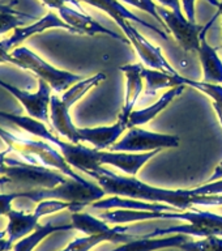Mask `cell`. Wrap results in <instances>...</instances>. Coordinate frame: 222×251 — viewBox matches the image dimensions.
<instances>
[{"instance_id": "6da1fadb", "label": "cell", "mask_w": 222, "mask_h": 251, "mask_svg": "<svg viewBox=\"0 0 222 251\" xmlns=\"http://www.w3.org/2000/svg\"><path fill=\"white\" fill-rule=\"evenodd\" d=\"M90 176L96 178L98 184L105 190L106 195L124 196L132 199L144 200L150 203L169 204L178 208L179 211L192 209L195 207L191 190H165L149 186V184L136 179V178H127V176H118L117 173L109 169L99 168L93 172Z\"/></svg>"}, {"instance_id": "7a4b0ae2", "label": "cell", "mask_w": 222, "mask_h": 251, "mask_svg": "<svg viewBox=\"0 0 222 251\" xmlns=\"http://www.w3.org/2000/svg\"><path fill=\"white\" fill-rule=\"evenodd\" d=\"M0 118L11 122L13 125L19 126L20 128L33 136H37L42 140L56 147L59 152L62 153L64 160L74 169L81 170L85 174L90 176L92 173L101 168V160H99V151L96 148H88L85 145L74 144L71 141H64L60 136H56L47 128L46 123L30 117V115H16V114L0 111Z\"/></svg>"}, {"instance_id": "3957f363", "label": "cell", "mask_w": 222, "mask_h": 251, "mask_svg": "<svg viewBox=\"0 0 222 251\" xmlns=\"http://www.w3.org/2000/svg\"><path fill=\"white\" fill-rule=\"evenodd\" d=\"M0 139L7 144L11 152L17 153L27 164L54 169L78 182L86 180L85 178H82L74 172V168L64 160L62 153L49 141L42 140V139L33 140L30 137L23 136V135H15L1 126H0Z\"/></svg>"}, {"instance_id": "277c9868", "label": "cell", "mask_w": 222, "mask_h": 251, "mask_svg": "<svg viewBox=\"0 0 222 251\" xmlns=\"http://www.w3.org/2000/svg\"><path fill=\"white\" fill-rule=\"evenodd\" d=\"M20 198H25L31 201L39 203L41 200L58 199L68 203H82L85 205L103 199L105 190L99 184L92 183L89 180L78 182L72 178H67L66 182L51 188H33L26 191H19Z\"/></svg>"}, {"instance_id": "5b68a950", "label": "cell", "mask_w": 222, "mask_h": 251, "mask_svg": "<svg viewBox=\"0 0 222 251\" xmlns=\"http://www.w3.org/2000/svg\"><path fill=\"white\" fill-rule=\"evenodd\" d=\"M9 54L12 56L11 64H15L23 70L31 71L35 76H38V78L46 81L55 93H64L74 84L82 80L81 76L51 66L50 63L43 60L41 56L25 46L16 47Z\"/></svg>"}, {"instance_id": "8992f818", "label": "cell", "mask_w": 222, "mask_h": 251, "mask_svg": "<svg viewBox=\"0 0 222 251\" xmlns=\"http://www.w3.org/2000/svg\"><path fill=\"white\" fill-rule=\"evenodd\" d=\"M179 143V136L176 135L150 132L139 127H131L128 132L110 149L113 152L144 153L165 148H176Z\"/></svg>"}, {"instance_id": "52a82bcc", "label": "cell", "mask_w": 222, "mask_h": 251, "mask_svg": "<svg viewBox=\"0 0 222 251\" xmlns=\"http://www.w3.org/2000/svg\"><path fill=\"white\" fill-rule=\"evenodd\" d=\"M117 24L121 26L129 43L135 47V50L144 64H147L152 70L164 71V72H169L173 75L178 74L175 68L168 62V59L165 58L160 47L154 46L153 43L149 42L140 31L136 30V27L132 26L131 21L125 19H119L117 20Z\"/></svg>"}, {"instance_id": "ba28073f", "label": "cell", "mask_w": 222, "mask_h": 251, "mask_svg": "<svg viewBox=\"0 0 222 251\" xmlns=\"http://www.w3.org/2000/svg\"><path fill=\"white\" fill-rule=\"evenodd\" d=\"M38 90L35 93H29L26 90H23L17 86L8 84L0 78V86L16 97L20 103L26 110V113L30 117L43 122V123H51L50 122V102L52 96V88L46 81L39 78Z\"/></svg>"}, {"instance_id": "9c48e42d", "label": "cell", "mask_w": 222, "mask_h": 251, "mask_svg": "<svg viewBox=\"0 0 222 251\" xmlns=\"http://www.w3.org/2000/svg\"><path fill=\"white\" fill-rule=\"evenodd\" d=\"M157 12L168 26L169 33H172L179 45L186 51H197L200 49V34L204 26L191 23L186 16L178 15L172 9L169 11L164 5H157Z\"/></svg>"}, {"instance_id": "30bf717a", "label": "cell", "mask_w": 222, "mask_h": 251, "mask_svg": "<svg viewBox=\"0 0 222 251\" xmlns=\"http://www.w3.org/2000/svg\"><path fill=\"white\" fill-rule=\"evenodd\" d=\"M54 27H59V29H66V30L71 31V33H76L74 27L70 26L68 24L63 21L58 15H55L54 12H49L45 17L39 20H35V23L27 26H20L16 27L11 37H8L7 39L0 41L1 47H3L4 52L9 54L13 49L20 46V43H23L25 39L30 38L33 35L42 33V31L47 30V29H54Z\"/></svg>"}, {"instance_id": "8fae6325", "label": "cell", "mask_w": 222, "mask_h": 251, "mask_svg": "<svg viewBox=\"0 0 222 251\" xmlns=\"http://www.w3.org/2000/svg\"><path fill=\"white\" fill-rule=\"evenodd\" d=\"M59 12L60 19L66 24H68L70 26H72L76 30V33L80 34H88V35H96V34H107L113 38L118 39L123 43H129L128 39H125L124 37H122L121 34H118L117 31H113L107 29V27L102 26L101 24L96 21L93 17H90L89 15H86L85 12L78 11L74 8L68 7L67 4H62L60 7L56 9Z\"/></svg>"}, {"instance_id": "7c38bea8", "label": "cell", "mask_w": 222, "mask_h": 251, "mask_svg": "<svg viewBox=\"0 0 222 251\" xmlns=\"http://www.w3.org/2000/svg\"><path fill=\"white\" fill-rule=\"evenodd\" d=\"M143 64H127L122 66L121 71L125 75V97L124 105L119 115V119L123 122H128L129 115L135 110L137 100L140 97L141 92L144 90V77H143Z\"/></svg>"}, {"instance_id": "4fadbf2b", "label": "cell", "mask_w": 222, "mask_h": 251, "mask_svg": "<svg viewBox=\"0 0 222 251\" xmlns=\"http://www.w3.org/2000/svg\"><path fill=\"white\" fill-rule=\"evenodd\" d=\"M219 16L220 12L213 17L211 23H208L204 26L203 30H201V34H200V49L197 50V52H199L201 66H203L204 81L222 85V60L219 56L217 50L213 49L207 41L208 29L213 25V21Z\"/></svg>"}, {"instance_id": "5bb4252c", "label": "cell", "mask_w": 222, "mask_h": 251, "mask_svg": "<svg viewBox=\"0 0 222 251\" xmlns=\"http://www.w3.org/2000/svg\"><path fill=\"white\" fill-rule=\"evenodd\" d=\"M158 152L160 151L144 153L99 151V160H101L102 165H111V166L121 169L125 174L136 176L137 172Z\"/></svg>"}, {"instance_id": "9a60e30c", "label": "cell", "mask_w": 222, "mask_h": 251, "mask_svg": "<svg viewBox=\"0 0 222 251\" xmlns=\"http://www.w3.org/2000/svg\"><path fill=\"white\" fill-rule=\"evenodd\" d=\"M128 126L121 119L115 125L109 127H96V128H77L81 143H89L98 151L111 148L118 139L127 131Z\"/></svg>"}, {"instance_id": "2e32d148", "label": "cell", "mask_w": 222, "mask_h": 251, "mask_svg": "<svg viewBox=\"0 0 222 251\" xmlns=\"http://www.w3.org/2000/svg\"><path fill=\"white\" fill-rule=\"evenodd\" d=\"M50 122L51 127L60 135L66 137L67 140L74 143V144H80V136H78L77 127L74 125L71 119L70 107L64 105L62 98L52 94L50 102Z\"/></svg>"}, {"instance_id": "e0dca14e", "label": "cell", "mask_w": 222, "mask_h": 251, "mask_svg": "<svg viewBox=\"0 0 222 251\" xmlns=\"http://www.w3.org/2000/svg\"><path fill=\"white\" fill-rule=\"evenodd\" d=\"M92 207L97 209H131V211H152V212H179V209L169 204L150 203L144 200L111 195L107 199L94 201Z\"/></svg>"}, {"instance_id": "ac0fdd59", "label": "cell", "mask_w": 222, "mask_h": 251, "mask_svg": "<svg viewBox=\"0 0 222 251\" xmlns=\"http://www.w3.org/2000/svg\"><path fill=\"white\" fill-rule=\"evenodd\" d=\"M128 227L127 226H114V230L110 233H102V234H94V235H85L82 238H76L74 241L64 247L60 251H92V249L98 245H101L102 242L113 243H127L135 239L140 238V235H131L127 233Z\"/></svg>"}, {"instance_id": "d6986e66", "label": "cell", "mask_w": 222, "mask_h": 251, "mask_svg": "<svg viewBox=\"0 0 222 251\" xmlns=\"http://www.w3.org/2000/svg\"><path fill=\"white\" fill-rule=\"evenodd\" d=\"M82 3H86L92 5L94 8H98V9H101L105 13L111 17L113 20H119V19H125L128 20V21H133V23H137L143 25L144 27L149 29V30L154 31L158 35H161L164 39H168V33L164 30V29H161V27H157L152 24L147 23L144 20H141L139 16H136L133 12L128 11L127 8L123 5V4L119 1V0H80Z\"/></svg>"}, {"instance_id": "ffe728a7", "label": "cell", "mask_w": 222, "mask_h": 251, "mask_svg": "<svg viewBox=\"0 0 222 251\" xmlns=\"http://www.w3.org/2000/svg\"><path fill=\"white\" fill-rule=\"evenodd\" d=\"M8 225L5 227L8 241L11 242L12 247L17 241L23 239L27 234H30L35 227L38 226V217L35 213H26L24 211L12 209L7 215Z\"/></svg>"}, {"instance_id": "44dd1931", "label": "cell", "mask_w": 222, "mask_h": 251, "mask_svg": "<svg viewBox=\"0 0 222 251\" xmlns=\"http://www.w3.org/2000/svg\"><path fill=\"white\" fill-rule=\"evenodd\" d=\"M184 88H186V85H179L175 86V88H172V89H169L166 93L162 94V97H161L157 102H154L153 105L149 106V107H145V109L140 110H133L132 114L129 115L128 122H127L128 128H131V127H136V126L145 125V123H148L149 121H152L153 118L156 117V115H158L162 110L166 109V107L172 103L174 98L183 93Z\"/></svg>"}, {"instance_id": "7402d4cb", "label": "cell", "mask_w": 222, "mask_h": 251, "mask_svg": "<svg viewBox=\"0 0 222 251\" xmlns=\"http://www.w3.org/2000/svg\"><path fill=\"white\" fill-rule=\"evenodd\" d=\"M143 77L145 81V94L154 96L161 89H172L182 85V75L169 74L164 71L143 68Z\"/></svg>"}, {"instance_id": "603a6c76", "label": "cell", "mask_w": 222, "mask_h": 251, "mask_svg": "<svg viewBox=\"0 0 222 251\" xmlns=\"http://www.w3.org/2000/svg\"><path fill=\"white\" fill-rule=\"evenodd\" d=\"M74 229L72 224H64V225H54L52 223L45 224V225H38L34 230L31 231L30 234L24 237L13 245L12 250L13 251H34V249L38 246L39 243L42 242L43 239L49 237V235L54 234L56 231L63 230H71Z\"/></svg>"}, {"instance_id": "cb8c5ba5", "label": "cell", "mask_w": 222, "mask_h": 251, "mask_svg": "<svg viewBox=\"0 0 222 251\" xmlns=\"http://www.w3.org/2000/svg\"><path fill=\"white\" fill-rule=\"evenodd\" d=\"M71 220H72L74 229L80 230L85 235L102 234V233H110L114 230V227H110L105 220H99L84 212H74L71 216Z\"/></svg>"}, {"instance_id": "d4e9b609", "label": "cell", "mask_w": 222, "mask_h": 251, "mask_svg": "<svg viewBox=\"0 0 222 251\" xmlns=\"http://www.w3.org/2000/svg\"><path fill=\"white\" fill-rule=\"evenodd\" d=\"M103 80H106V75L102 74V72L96 74L94 76H92V77L82 78V80H80V81L71 86L70 89H67L66 92L62 94V97L60 98H62V101L64 102V105L71 109V106L74 105L78 100H81L90 89H93L94 86L99 85Z\"/></svg>"}, {"instance_id": "484cf974", "label": "cell", "mask_w": 222, "mask_h": 251, "mask_svg": "<svg viewBox=\"0 0 222 251\" xmlns=\"http://www.w3.org/2000/svg\"><path fill=\"white\" fill-rule=\"evenodd\" d=\"M85 207V204L82 203H68V201H63V200L58 199H46L41 200L39 203H37L34 213L38 219H41L43 216L52 215V213L64 211V209H68V211H71L72 213H74V212H80L82 208Z\"/></svg>"}, {"instance_id": "4316f807", "label": "cell", "mask_w": 222, "mask_h": 251, "mask_svg": "<svg viewBox=\"0 0 222 251\" xmlns=\"http://www.w3.org/2000/svg\"><path fill=\"white\" fill-rule=\"evenodd\" d=\"M183 251H222V237L209 235L199 241L190 239L179 247Z\"/></svg>"}, {"instance_id": "83f0119b", "label": "cell", "mask_w": 222, "mask_h": 251, "mask_svg": "<svg viewBox=\"0 0 222 251\" xmlns=\"http://www.w3.org/2000/svg\"><path fill=\"white\" fill-rule=\"evenodd\" d=\"M180 82H182V85H190L195 89H199L200 92H204L213 100V102H217V103L222 105V85H220V84L194 81V80H190V78L183 77V76L180 78Z\"/></svg>"}, {"instance_id": "f1b7e54d", "label": "cell", "mask_w": 222, "mask_h": 251, "mask_svg": "<svg viewBox=\"0 0 222 251\" xmlns=\"http://www.w3.org/2000/svg\"><path fill=\"white\" fill-rule=\"evenodd\" d=\"M119 1H123V3L132 5V7L139 8V9H141V11L148 12L149 15L153 16V17L160 23L162 29H164L166 33H169L168 26H166V24L164 23V20L161 19V16L158 15V12H157V4L154 3L153 0H119Z\"/></svg>"}, {"instance_id": "f546056e", "label": "cell", "mask_w": 222, "mask_h": 251, "mask_svg": "<svg viewBox=\"0 0 222 251\" xmlns=\"http://www.w3.org/2000/svg\"><path fill=\"white\" fill-rule=\"evenodd\" d=\"M24 20L25 17L23 16L8 13V12H0V35L5 34L7 31H13L16 27L24 26L25 25Z\"/></svg>"}, {"instance_id": "4dcf8cb0", "label": "cell", "mask_w": 222, "mask_h": 251, "mask_svg": "<svg viewBox=\"0 0 222 251\" xmlns=\"http://www.w3.org/2000/svg\"><path fill=\"white\" fill-rule=\"evenodd\" d=\"M194 195H222V179L208 182L199 187L192 188Z\"/></svg>"}, {"instance_id": "1f68e13d", "label": "cell", "mask_w": 222, "mask_h": 251, "mask_svg": "<svg viewBox=\"0 0 222 251\" xmlns=\"http://www.w3.org/2000/svg\"><path fill=\"white\" fill-rule=\"evenodd\" d=\"M20 198V192H9V194H0V217L7 216L13 209L12 203L13 200Z\"/></svg>"}, {"instance_id": "d6a6232c", "label": "cell", "mask_w": 222, "mask_h": 251, "mask_svg": "<svg viewBox=\"0 0 222 251\" xmlns=\"http://www.w3.org/2000/svg\"><path fill=\"white\" fill-rule=\"evenodd\" d=\"M213 107H215L216 113H217V115H219V119L222 125V105H220V103H217V102H213ZM219 179H222V164H220L219 166L216 168L215 173L212 174L209 182H213V180H219Z\"/></svg>"}, {"instance_id": "836d02e7", "label": "cell", "mask_w": 222, "mask_h": 251, "mask_svg": "<svg viewBox=\"0 0 222 251\" xmlns=\"http://www.w3.org/2000/svg\"><path fill=\"white\" fill-rule=\"evenodd\" d=\"M195 1L196 0H182L183 4V11L191 23H196V16H195Z\"/></svg>"}, {"instance_id": "e575fe53", "label": "cell", "mask_w": 222, "mask_h": 251, "mask_svg": "<svg viewBox=\"0 0 222 251\" xmlns=\"http://www.w3.org/2000/svg\"><path fill=\"white\" fill-rule=\"evenodd\" d=\"M16 4H17V0H13V1H12V3H9V4H0V12L15 13V15L23 16V17H25V19H29V20H38V19H35L34 16H29V15H26V13H23V12L16 11V9H15Z\"/></svg>"}, {"instance_id": "d590c367", "label": "cell", "mask_w": 222, "mask_h": 251, "mask_svg": "<svg viewBox=\"0 0 222 251\" xmlns=\"http://www.w3.org/2000/svg\"><path fill=\"white\" fill-rule=\"evenodd\" d=\"M158 3L161 5H164V7L170 8L173 12H175L178 15H182L183 12H182V8H180L179 0H158Z\"/></svg>"}, {"instance_id": "8d00e7d4", "label": "cell", "mask_w": 222, "mask_h": 251, "mask_svg": "<svg viewBox=\"0 0 222 251\" xmlns=\"http://www.w3.org/2000/svg\"><path fill=\"white\" fill-rule=\"evenodd\" d=\"M59 1H60V3H64V4L70 3V4H72V5H74L76 9H78V11H84L81 5H80V0H59Z\"/></svg>"}, {"instance_id": "74e56055", "label": "cell", "mask_w": 222, "mask_h": 251, "mask_svg": "<svg viewBox=\"0 0 222 251\" xmlns=\"http://www.w3.org/2000/svg\"><path fill=\"white\" fill-rule=\"evenodd\" d=\"M12 183V180L8 178V176H0V186H5V184Z\"/></svg>"}, {"instance_id": "f35d334b", "label": "cell", "mask_w": 222, "mask_h": 251, "mask_svg": "<svg viewBox=\"0 0 222 251\" xmlns=\"http://www.w3.org/2000/svg\"><path fill=\"white\" fill-rule=\"evenodd\" d=\"M109 251H128V245H127V243H123V245H121V246L117 247V249L109 250Z\"/></svg>"}]
</instances>
